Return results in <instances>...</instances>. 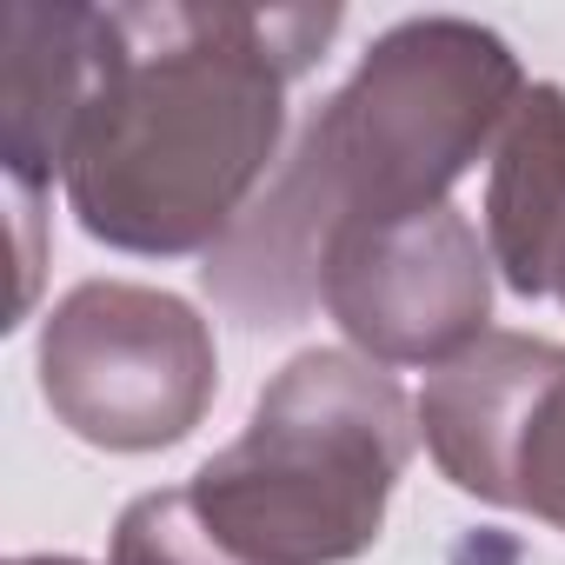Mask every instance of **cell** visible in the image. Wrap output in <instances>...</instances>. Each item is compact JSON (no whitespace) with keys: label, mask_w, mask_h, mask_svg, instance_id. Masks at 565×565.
Returning a JSON list of instances; mask_svg holds the SVG:
<instances>
[{"label":"cell","mask_w":565,"mask_h":565,"mask_svg":"<svg viewBox=\"0 0 565 565\" xmlns=\"http://www.w3.org/2000/svg\"><path fill=\"white\" fill-rule=\"evenodd\" d=\"M14 565H81V558H14Z\"/></svg>","instance_id":"10"},{"label":"cell","mask_w":565,"mask_h":565,"mask_svg":"<svg viewBox=\"0 0 565 565\" xmlns=\"http://www.w3.org/2000/svg\"><path fill=\"white\" fill-rule=\"evenodd\" d=\"M320 307L373 366H452L486 340L492 253L446 200L399 220H360L327 246Z\"/></svg>","instance_id":"5"},{"label":"cell","mask_w":565,"mask_h":565,"mask_svg":"<svg viewBox=\"0 0 565 565\" xmlns=\"http://www.w3.org/2000/svg\"><path fill=\"white\" fill-rule=\"evenodd\" d=\"M114 565H246V558L206 532V519L193 512V499L180 486V492H147L120 512Z\"/></svg>","instance_id":"8"},{"label":"cell","mask_w":565,"mask_h":565,"mask_svg":"<svg viewBox=\"0 0 565 565\" xmlns=\"http://www.w3.org/2000/svg\"><path fill=\"white\" fill-rule=\"evenodd\" d=\"M333 34L340 8H107V74L67 153L74 220L147 259L213 253Z\"/></svg>","instance_id":"1"},{"label":"cell","mask_w":565,"mask_h":565,"mask_svg":"<svg viewBox=\"0 0 565 565\" xmlns=\"http://www.w3.org/2000/svg\"><path fill=\"white\" fill-rule=\"evenodd\" d=\"M519 100L525 74L492 28L459 14L399 21L206 253V294L246 327H300L320 307L327 246L360 220L446 206Z\"/></svg>","instance_id":"2"},{"label":"cell","mask_w":565,"mask_h":565,"mask_svg":"<svg viewBox=\"0 0 565 565\" xmlns=\"http://www.w3.org/2000/svg\"><path fill=\"white\" fill-rule=\"evenodd\" d=\"M107 74V8H8L0 21V160L14 180L28 259H21V307L34 294V213L54 173H67L74 134Z\"/></svg>","instance_id":"7"},{"label":"cell","mask_w":565,"mask_h":565,"mask_svg":"<svg viewBox=\"0 0 565 565\" xmlns=\"http://www.w3.org/2000/svg\"><path fill=\"white\" fill-rule=\"evenodd\" d=\"M41 393L54 419L87 446H180L220 393L213 327L180 294L87 279L41 327Z\"/></svg>","instance_id":"4"},{"label":"cell","mask_w":565,"mask_h":565,"mask_svg":"<svg viewBox=\"0 0 565 565\" xmlns=\"http://www.w3.org/2000/svg\"><path fill=\"white\" fill-rule=\"evenodd\" d=\"M525 300H558L565 307V186H558V200H552V213H545V233H539V246H532V273H525V287H519Z\"/></svg>","instance_id":"9"},{"label":"cell","mask_w":565,"mask_h":565,"mask_svg":"<svg viewBox=\"0 0 565 565\" xmlns=\"http://www.w3.org/2000/svg\"><path fill=\"white\" fill-rule=\"evenodd\" d=\"M413 439L419 406L386 366L313 347L193 472L186 499L246 565H347L380 539Z\"/></svg>","instance_id":"3"},{"label":"cell","mask_w":565,"mask_h":565,"mask_svg":"<svg viewBox=\"0 0 565 565\" xmlns=\"http://www.w3.org/2000/svg\"><path fill=\"white\" fill-rule=\"evenodd\" d=\"M419 433L459 492L565 532V347L486 333L426 380Z\"/></svg>","instance_id":"6"}]
</instances>
